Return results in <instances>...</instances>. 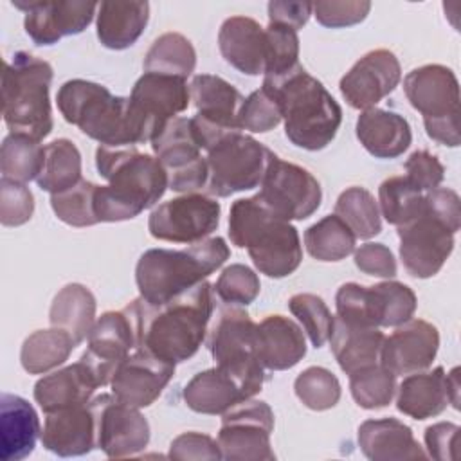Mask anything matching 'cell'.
Wrapping results in <instances>:
<instances>
[{
	"instance_id": "1",
	"label": "cell",
	"mask_w": 461,
	"mask_h": 461,
	"mask_svg": "<svg viewBox=\"0 0 461 461\" xmlns=\"http://www.w3.org/2000/svg\"><path fill=\"white\" fill-rule=\"evenodd\" d=\"M126 306L135 319L137 348L178 364L191 358L205 340L214 299L211 285L202 281L162 304L137 297Z\"/></svg>"
},
{
	"instance_id": "2",
	"label": "cell",
	"mask_w": 461,
	"mask_h": 461,
	"mask_svg": "<svg viewBox=\"0 0 461 461\" xmlns=\"http://www.w3.org/2000/svg\"><path fill=\"white\" fill-rule=\"evenodd\" d=\"M95 166L108 185H97L94 211L97 221H124L153 207L167 189V171L157 157L135 146L95 149Z\"/></svg>"
},
{
	"instance_id": "3",
	"label": "cell",
	"mask_w": 461,
	"mask_h": 461,
	"mask_svg": "<svg viewBox=\"0 0 461 461\" xmlns=\"http://www.w3.org/2000/svg\"><path fill=\"white\" fill-rule=\"evenodd\" d=\"M261 88L279 106L285 133L292 144L317 151L335 139L342 122V108L303 65L297 63L277 76H265Z\"/></svg>"
},
{
	"instance_id": "4",
	"label": "cell",
	"mask_w": 461,
	"mask_h": 461,
	"mask_svg": "<svg viewBox=\"0 0 461 461\" xmlns=\"http://www.w3.org/2000/svg\"><path fill=\"white\" fill-rule=\"evenodd\" d=\"M229 238L238 249H247L261 274L274 279L294 274L303 261L297 229L276 216L258 194L240 198L230 205Z\"/></svg>"
},
{
	"instance_id": "5",
	"label": "cell",
	"mask_w": 461,
	"mask_h": 461,
	"mask_svg": "<svg viewBox=\"0 0 461 461\" xmlns=\"http://www.w3.org/2000/svg\"><path fill=\"white\" fill-rule=\"evenodd\" d=\"M230 256L223 238H205L182 250L149 249L135 267L139 294L149 304H162L196 286Z\"/></svg>"
},
{
	"instance_id": "6",
	"label": "cell",
	"mask_w": 461,
	"mask_h": 461,
	"mask_svg": "<svg viewBox=\"0 0 461 461\" xmlns=\"http://www.w3.org/2000/svg\"><path fill=\"white\" fill-rule=\"evenodd\" d=\"M56 101L63 119L101 146L140 144L130 112V97L113 95L94 81L70 79L59 86Z\"/></svg>"
},
{
	"instance_id": "7",
	"label": "cell",
	"mask_w": 461,
	"mask_h": 461,
	"mask_svg": "<svg viewBox=\"0 0 461 461\" xmlns=\"http://www.w3.org/2000/svg\"><path fill=\"white\" fill-rule=\"evenodd\" d=\"M52 67L29 52H14L4 63L2 72V113L7 128L36 140L45 139L54 126L50 108Z\"/></svg>"
},
{
	"instance_id": "8",
	"label": "cell",
	"mask_w": 461,
	"mask_h": 461,
	"mask_svg": "<svg viewBox=\"0 0 461 461\" xmlns=\"http://www.w3.org/2000/svg\"><path fill=\"white\" fill-rule=\"evenodd\" d=\"M254 333L256 322L250 315L236 304H227L218 310L207 339L216 367L229 373L247 398H254L265 382V367L256 357Z\"/></svg>"
},
{
	"instance_id": "9",
	"label": "cell",
	"mask_w": 461,
	"mask_h": 461,
	"mask_svg": "<svg viewBox=\"0 0 461 461\" xmlns=\"http://www.w3.org/2000/svg\"><path fill=\"white\" fill-rule=\"evenodd\" d=\"M272 155L274 151L265 144L241 131L223 137L205 157L209 173L205 184L207 194L225 198L258 187Z\"/></svg>"
},
{
	"instance_id": "10",
	"label": "cell",
	"mask_w": 461,
	"mask_h": 461,
	"mask_svg": "<svg viewBox=\"0 0 461 461\" xmlns=\"http://www.w3.org/2000/svg\"><path fill=\"white\" fill-rule=\"evenodd\" d=\"M274 412L267 402L241 400L221 414L218 447L221 459L230 461H272L270 445Z\"/></svg>"
},
{
	"instance_id": "11",
	"label": "cell",
	"mask_w": 461,
	"mask_h": 461,
	"mask_svg": "<svg viewBox=\"0 0 461 461\" xmlns=\"http://www.w3.org/2000/svg\"><path fill=\"white\" fill-rule=\"evenodd\" d=\"M191 92L184 77L144 72L130 94V112L140 144L151 142L162 128L189 106Z\"/></svg>"
},
{
	"instance_id": "12",
	"label": "cell",
	"mask_w": 461,
	"mask_h": 461,
	"mask_svg": "<svg viewBox=\"0 0 461 461\" xmlns=\"http://www.w3.org/2000/svg\"><path fill=\"white\" fill-rule=\"evenodd\" d=\"M196 115L191 117L194 137L202 149L209 151L223 137L241 131L238 126V110L243 95L223 77L198 74L189 85Z\"/></svg>"
},
{
	"instance_id": "13",
	"label": "cell",
	"mask_w": 461,
	"mask_h": 461,
	"mask_svg": "<svg viewBox=\"0 0 461 461\" xmlns=\"http://www.w3.org/2000/svg\"><path fill=\"white\" fill-rule=\"evenodd\" d=\"M259 200L279 218L306 220L321 205L322 189L304 167L272 155L259 184Z\"/></svg>"
},
{
	"instance_id": "14",
	"label": "cell",
	"mask_w": 461,
	"mask_h": 461,
	"mask_svg": "<svg viewBox=\"0 0 461 461\" xmlns=\"http://www.w3.org/2000/svg\"><path fill=\"white\" fill-rule=\"evenodd\" d=\"M220 223V203L202 193H187L157 205L148 218L153 238L173 243H198Z\"/></svg>"
},
{
	"instance_id": "15",
	"label": "cell",
	"mask_w": 461,
	"mask_h": 461,
	"mask_svg": "<svg viewBox=\"0 0 461 461\" xmlns=\"http://www.w3.org/2000/svg\"><path fill=\"white\" fill-rule=\"evenodd\" d=\"M454 230L434 212H423L398 227L400 258L405 270L418 279L436 276L454 250Z\"/></svg>"
},
{
	"instance_id": "16",
	"label": "cell",
	"mask_w": 461,
	"mask_h": 461,
	"mask_svg": "<svg viewBox=\"0 0 461 461\" xmlns=\"http://www.w3.org/2000/svg\"><path fill=\"white\" fill-rule=\"evenodd\" d=\"M88 403L95 418V448L108 457H126L148 447L149 423L139 409L119 402L113 394H99Z\"/></svg>"
},
{
	"instance_id": "17",
	"label": "cell",
	"mask_w": 461,
	"mask_h": 461,
	"mask_svg": "<svg viewBox=\"0 0 461 461\" xmlns=\"http://www.w3.org/2000/svg\"><path fill=\"white\" fill-rule=\"evenodd\" d=\"M137 349L135 319L128 306L103 313L88 333V348L81 362L92 371L99 387L110 384L122 360Z\"/></svg>"
},
{
	"instance_id": "18",
	"label": "cell",
	"mask_w": 461,
	"mask_h": 461,
	"mask_svg": "<svg viewBox=\"0 0 461 461\" xmlns=\"http://www.w3.org/2000/svg\"><path fill=\"white\" fill-rule=\"evenodd\" d=\"M402 79L400 61L389 49H375L364 54L340 79V94L351 108H375Z\"/></svg>"
},
{
	"instance_id": "19",
	"label": "cell",
	"mask_w": 461,
	"mask_h": 461,
	"mask_svg": "<svg viewBox=\"0 0 461 461\" xmlns=\"http://www.w3.org/2000/svg\"><path fill=\"white\" fill-rule=\"evenodd\" d=\"M175 375V364L146 349H133L110 380L112 394L135 409L149 407Z\"/></svg>"
},
{
	"instance_id": "20",
	"label": "cell",
	"mask_w": 461,
	"mask_h": 461,
	"mask_svg": "<svg viewBox=\"0 0 461 461\" xmlns=\"http://www.w3.org/2000/svg\"><path fill=\"white\" fill-rule=\"evenodd\" d=\"M13 5L25 13V32L36 45H54L63 36L83 32L99 7L95 2L43 0H14Z\"/></svg>"
},
{
	"instance_id": "21",
	"label": "cell",
	"mask_w": 461,
	"mask_h": 461,
	"mask_svg": "<svg viewBox=\"0 0 461 461\" xmlns=\"http://www.w3.org/2000/svg\"><path fill=\"white\" fill-rule=\"evenodd\" d=\"M459 369L445 373L443 367L407 375L396 387V407L400 412L427 420L441 414L448 403L459 407Z\"/></svg>"
},
{
	"instance_id": "22",
	"label": "cell",
	"mask_w": 461,
	"mask_h": 461,
	"mask_svg": "<svg viewBox=\"0 0 461 461\" xmlns=\"http://www.w3.org/2000/svg\"><path fill=\"white\" fill-rule=\"evenodd\" d=\"M438 348L436 326L423 319H409L384 339L378 362L394 376H403L427 369L436 358Z\"/></svg>"
},
{
	"instance_id": "23",
	"label": "cell",
	"mask_w": 461,
	"mask_h": 461,
	"mask_svg": "<svg viewBox=\"0 0 461 461\" xmlns=\"http://www.w3.org/2000/svg\"><path fill=\"white\" fill-rule=\"evenodd\" d=\"M403 90L423 119L459 115V83L445 65H423L411 70L403 79Z\"/></svg>"
},
{
	"instance_id": "24",
	"label": "cell",
	"mask_w": 461,
	"mask_h": 461,
	"mask_svg": "<svg viewBox=\"0 0 461 461\" xmlns=\"http://www.w3.org/2000/svg\"><path fill=\"white\" fill-rule=\"evenodd\" d=\"M41 443L61 456H83L95 448V418L90 403L47 412Z\"/></svg>"
},
{
	"instance_id": "25",
	"label": "cell",
	"mask_w": 461,
	"mask_h": 461,
	"mask_svg": "<svg viewBox=\"0 0 461 461\" xmlns=\"http://www.w3.org/2000/svg\"><path fill=\"white\" fill-rule=\"evenodd\" d=\"M218 47L229 65L247 76L267 70L265 27L249 16L227 18L218 32Z\"/></svg>"
},
{
	"instance_id": "26",
	"label": "cell",
	"mask_w": 461,
	"mask_h": 461,
	"mask_svg": "<svg viewBox=\"0 0 461 461\" xmlns=\"http://www.w3.org/2000/svg\"><path fill=\"white\" fill-rule=\"evenodd\" d=\"M254 348L265 369L285 371L303 360L306 355V339L292 319L268 315L256 324Z\"/></svg>"
},
{
	"instance_id": "27",
	"label": "cell",
	"mask_w": 461,
	"mask_h": 461,
	"mask_svg": "<svg viewBox=\"0 0 461 461\" xmlns=\"http://www.w3.org/2000/svg\"><path fill=\"white\" fill-rule=\"evenodd\" d=\"M358 447L373 461H403L427 456L411 427L396 418L366 420L358 427Z\"/></svg>"
},
{
	"instance_id": "28",
	"label": "cell",
	"mask_w": 461,
	"mask_h": 461,
	"mask_svg": "<svg viewBox=\"0 0 461 461\" xmlns=\"http://www.w3.org/2000/svg\"><path fill=\"white\" fill-rule=\"evenodd\" d=\"M41 427L34 407L18 394L4 393L0 398V456L4 461H20L27 457Z\"/></svg>"
},
{
	"instance_id": "29",
	"label": "cell",
	"mask_w": 461,
	"mask_h": 461,
	"mask_svg": "<svg viewBox=\"0 0 461 461\" xmlns=\"http://www.w3.org/2000/svg\"><path fill=\"white\" fill-rule=\"evenodd\" d=\"M99 387L92 371L79 360L58 369L34 384V400L43 412H54L67 407L88 403Z\"/></svg>"
},
{
	"instance_id": "30",
	"label": "cell",
	"mask_w": 461,
	"mask_h": 461,
	"mask_svg": "<svg viewBox=\"0 0 461 461\" xmlns=\"http://www.w3.org/2000/svg\"><path fill=\"white\" fill-rule=\"evenodd\" d=\"M357 137L373 157L396 158L411 146L412 131L403 115L375 106L358 115Z\"/></svg>"
},
{
	"instance_id": "31",
	"label": "cell",
	"mask_w": 461,
	"mask_h": 461,
	"mask_svg": "<svg viewBox=\"0 0 461 461\" xmlns=\"http://www.w3.org/2000/svg\"><path fill=\"white\" fill-rule=\"evenodd\" d=\"M148 20V2H101L97 7V38L106 49H128L140 38Z\"/></svg>"
},
{
	"instance_id": "32",
	"label": "cell",
	"mask_w": 461,
	"mask_h": 461,
	"mask_svg": "<svg viewBox=\"0 0 461 461\" xmlns=\"http://www.w3.org/2000/svg\"><path fill=\"white\" fill-rule=\"evenodd\" d=\"M384 339L385 335L378 328L353 326L335 317L333 330L328 340L331 344V351L339 367L346 375H351L380 360Z\"/></svg>"
},
{
	"instance_id": "33",
	"label": "cell",
	"mask_w": 461,
	"mask_h": 461,
	"mask_svg": "<svg viewBox=\"0 0 461 461\" xmlns=\"http://www.w3.org/2000/svg\"><path fill=\"white\" fill-rule=\"evenodd\" d=\"M182 396L185 405L200 414H223L238 402L247 400L241 385L220 367L194 375Z\"/></svg>"
},
{
	"instance_id": "34",
	"label": "cell",
	"mask_w": 461,
	"mask_h": 461,
	"mask_svg": "<svg viewBox=\"0 0 461 461\" xmlns=\"http://www.w3.org/2000/svg\"><path fill=\"white\" fill-rule=\"evenodd\" d=\"M49 321L52 328L67 331L76 344H81L95 324L94 294L79 283L65 285L50 304Z\"/></svg>"
},
{
	"instance_id": "35",
	"label": "cell",
	"mask_w": 461,
	"mask_h": 461,
	"mask_svg": "<svg viewBox=\"0 0 461 461\" xmlns=\"http://www.w3.org/2000/svg\"><path fill=\"white\" fill-rule=\"evenodd\" d=\"M151 149L166 167L167 176L189 169L202 158V148L194 137L191 119L187 117L171 119L151 140Z\"/></svg>"
},
{
	"instance_id": "36",
	"label": "cell",
	"mask_w": 461,
	"mask_h": 461,
	"mask_svg": "<svg viewBox=\"0 0 461 461\" xmlns=\"http://www.w3.org/2000/svg\"><path fill=\"white\" fill-rule=\"evenodd\" d=\"M76 346L74 339L59 328L38 330L23 340L20 351L22 367L31 375H41L56 369L65 364Z\"/></svg>"
},
{
	"instance_id": "37",
	"label": "cell",
	"mask_w": 461,
	"mask_h": 461,
	"mask_svg": "<svg viewBox=\"0 0 461 461\" xmlns=\"http://www.w3.org/2000/svg\"><path fill=\"white\" fill-rule=\"evenodd\" d=\"M45 164V146L40 140L11 131L0 148V171L2 178L27 184L36 180Z\"/></svg>"
},
{
	"instance_id": "38",
	"label": "cell",
	"mask_w": 461,
	"mask_h": 461,
	"mask_svg": "<svg viewBox=\"0 0 461 461\" xmlns=\"http://www.w3.org/2000/svg\"><path fill=\"white\" fill-rule=\"evenodd\" d=\"M196 65V50L193 43L180 32H164L158 36L144 56L146 72L187 77Z\"/></svg>"
},
{
	"instance_id": "39",
	"label": "cell",
	"mask_w": 461,
	"mask_h": 461,
	"mask_svg": "<svg viewBox=\"0 0 461 461\" xmlns=\"http://www.w3.org/2000/svg\"><path fill=\"white\" fill-rule=\"evenodd\" d=\"M81 180V153L68 139H56L45 146V164L36 178L38 185L50 193L70 189Z\"/></svg>"
},
{
	"instance_id": "40",
	"label": "cell",
	"mask_w": 461,
	"mask_h": 461,
	"mask_svg": "<svg viewBox=\"0 0 461 461\" xmlns=\"http://www.w3.org/2000/svg\"><path fill=\"white\" fill-rule=\"evenodd\" d=\"M357 236L337 214H328L304 232V245L319 261H340L355 252Z\"/></svg>"
},
{
	"instance_id": "41",
	"label": "cell",
	"mask_w": 461,
	"mask_h": 461,
	"mask_svg": "<svg viewBox=\"0 0 461 461\" xmlns=\"http://www.w3.org/2000/svg\"><path fill=\"white\" fill-rule=\"evenodd\" d=\"M423 207L425 193L405 176H389L378 187V209L387 223L402 227L418 218Z\"/></svg>"
},
{
	"instance_id": "42",
	"label": "cell",
	"mask_w": 461,
	"mask_h": 461,
	"mask_svg": "<svg viewBox=\"0 0 461 461\" xmlns=\"http://www.w3.org/2000/svg\"><path fill=\"white\" fill-rule=\"evenodd\" d=\"M337 317L353 326L380 328L384 324V304L378 290L358 283H344L335 295Z\"/></svg>"
},
{
	"instance_id": "43",
	"label": "cell",
	"mask_w": 461,
	"mask_h": 461,
	"mask_svg": "<svg viewBox=\"0 0 461 461\" xmlns=\"http://www.w3.org/2000/svg\"><path fill=\"white\" fill-rule=\"evenodd\" d=\"M335 214L346 221L357 238L369 240L382 230L378 202L366 187H348L335 202Z\"/></svg>"
},
{
	"instance_id": "44",
	"label": "cell",
	"mask_w": 461,
	"mask_h": 461,
	"mask_svg": "<svg viewBox=\"0 0 461 461\" xmlns=\"http://www.w3.org/2000/svg\"><path fill=\"white\" fill-rule=\"evenodd\" d=\"M349 391L362 409H382L396 393V376L376 362L349 375Z\"/></svg>"
},
{
	"instance_id": "45",
	"label": "cell",
	"mask_w": 461,
	"mask_h": 461,
	"mask_svg": "<svg viewBox=\"0 0 461 461\" xmlns=\"http://www.w3.org/2000/svg\"><path fill=\"white\" fill-rule=\"evenodd\" d=\"M95 187L97 184L81 178L70 189L50 194V207L54 214L72 227H90L99 223L94 211Z\"/></svg>"
},
{
	"instance_id": "46",
	"label": "cell",
	"mask_w": 461,
	"mask_h": 461,
	"mask_svg": "<svg viewBox=\"0 0 461 461\" xmlns=\"http://www.w3.org/2000/svg\"><path fill=\"white\" fill-rule=\"evenodd\" d=\"M297 398L312 411H328L340 400V382L326 367L312 366L294 382Z\"/></svg>"
},
{
	"instance_id": "47",
	"label": "cell",
	"mask_w": 461,
	"mask_h": 461,
	"mask_svg": "<svg viewBox=\"0 0 461 461\" xmlns=\"http://www.w3.org/2000/svg\"><path fill=\"white\" fill-rule=\"evenodd\" d=\"M288 308L303 324L308 339L315 348L324 346L333 330L335 317L326 303L315 294H295L288 301Z\"/></svg>"
},
{
	"instance_id": "48",
	"label": "cell",
	"mask_w": 461,
	"mask_h": 461,
	"mask_svg": "<svg viewBox=\"0 0 461 461\" xmlns=\"http://www.w3.org/2000/svg\"><path fill=\"white\" fill-rule=\"evenodd\" d=\"M267 36V70L265 76L283 74L297 65L299 58V36L297 31L281 23L265 27Z\"/></svg>"
},
{
	"instance_id": "49",
	"label": "cell",
	"mask_w": 461,
	"mask_h": 461,
	"mask_svg": "<svg viewBox=\"0 0 461 461\" xmlns=\"http://www.w3.org/2000/svg\"><path fill=\"white\" fill-rule=\"evenodd\" d=\"M259 288L261 283L258 274L247 265L234 263L223 268L212 290L225 304L247 306L258 297Z\"/></svg>"
},
{
	"instance_id": "50",
	"label": "cell",
	"mask_w": 461,
	"mask_h": 461,
	"mask_svg": "<svg viewBox=\"0 0 461 461\" xmlns=\"http://www.w3.org/2000/svg\"><path fill=\"white\" fill-rule=\"evenodd\" d=\"M281 112L276 101L263 90H254L243 99L238 110V126L252 133H267L281 122Z\"/></svg>"
},
{
	"instance_id": "51",
	"label": "cell",
	"mask_w": 461,
	"mask_h": 461,
	"mask_svg": "<svg viewBox=\"0 0 461 461\" xmlns=\"http://www.w3.org/2000/svg\"><path fill=\"white\" fill-rule=\"evenodd\" d=\"M34 196L31 189L16 180H0V221L5 227H18L31 220Z\"/></svg>"
},
{
	"instance_id": "52",
	"label": "cell",
	"mask_w": 461,
	"mask_h": 461,
	"mask_svg": "<svg viewBox=\"0 0 461 461\" xmlns=\"http://www.w3.org/2000/svg\"><path fill=\"white\" fill-rule=\"evenodd\" d=\"M384 304V328H396L416 312V294L403 283L398 281H382L375 285Z\"/></svg>"
},
{
	"instance_id": "53",
	"label": "cell",
	"mask_w": 461,
	"mask_h": 461,
	"mask_svg": "<svg viewBox=\"0 0 461 461\" xmlns=\"http://www.w3.org/2000/svg\"><path fill=\"white\" fill-rule=\"evenodd\" d=\"M371 11V2L346 0V2H315L313 16L324 27H349L366 20Z\"/></svg>"
},
{
	"instance_id": "54",
	"label": "cell",
	"mask_w": 461,
	"mask_h": 461,
	"mask_svg": "<svg viewBox=\"0 0 461 461\" xmlns=\"http://www.w3.org/2000/svg\"><path fill=\"white\" fill-rule=\"evenodd\" d=\"M405 178L423 193L439 187L445 176L443 164L438 160L436 155L429 153L427 149L414 151L405 160Z\"/></svg>"
},
{
	"instance_id": "55",
	"label": "cell",
	"mask_w": 461,
	"mask_h": 461,
	"mask_svg": "<svg viewBox=\"0 0 461 461\" xmlns=\"http://www.w3.org/2000/svg\"><path fill=\"white\" fill-rule=\"evenodd\" d=\"M171 459H221L218 441L202 432H184L169 445Z\"/></svg>"
},
{
	"instance_id": "56",
	"label": "cell",
	"mask_w": 461,
	"mask_h": 461,
	"mask_svg": "<svg viewBox=\"0 0 461 461\" xmlns=\"http://www.w3.org/2000/svg\"><path fill=\"white\" fill-rule=\"evenodd\" d=\"M355 265L367 276L376 277H394L396 259L391 249L384 243L367 241L355 250Z\"/></svg>"
},
{
	"instance_id": "57",
	"label": "cell",
	"mask_w": 461,
	"mask_h": 461,
	"mask_svg": "<svg viewBox=\"0 0 461 461\" xmlns=\"http://www.w3.org/2000/svg\"><path fill=\"white\" fill-rule=\"evenodd\" d=\"M425 207L434 212L439 220H443L454 232L459 230L461 225V205L459 196L454 189L436 187L425 193Z\"/></svg>"
},
{
	"instance_id": "58",
	"label": "cell",
	"mask_w": 461,
	"mask_h": 461,
	"mask_svg": "<svg viewBox=\"0 0 461 461\" xmlns=\"http://www.w3.org/2000/svg\"><path fill=\"white\" fill-rule=\"evenodd\" d=\"M459 427L450 421H439L425 429V445L429 456L438 461L456 459V439Z\"/></svg>"
},
{
	"instance_id": "59",
	"label": "cell",
	"mask_w": 461,
	"mask_h": 461,
	"mask_svg": "<svg viewBox=\"0 0 461 461\" xmlns=\"http://www.w3.org/2000/svg\"><path fill=\"white\" fill-rule=\"evenodd\" d=\"M268 20L272 23H281L299 31L306 25L310 14L313 13V4L310 2H295V0H272L267 5Z\"/></svg>"
},
{
	"instance_id": "60",
	"label": "cell",
	"mask_w": 461,
	"mask_h": 461,
	"mask_svg": "<svg viewBox=\"0 0 461 461\" xmlns=\"http://www.w3.org/2000/svg\"><path fill=\"white\" fill-rule=\"evenodd\" d=\"M427 135L445 146H459V115L441 117V119H423Z\"/></svg>"
}]
</instances>
